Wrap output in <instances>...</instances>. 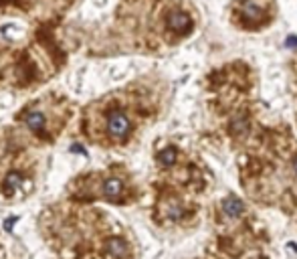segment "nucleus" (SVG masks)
<instances>
[{
  "label": "nucleus",
  "mask_w": 297,
  "mask_h": 259,
  "mask_svg": "<svg viewBox=\"0 0 297 259\" xmlns=\"http://www.w3.org/2000/svg\"><path fill=\"white\" fill-rule=\"evenodd\" d=\"M121 190H123V184L119 178H107L103 184V195L107 199H117L121 195Z\"/></svg>",
  "instance_id": "6"
},
{
  "label": "nucleus",
  "mask_w": 297,
  "mask_h": 259,
  "mask_svg": "<svg viewBox=\"0 0 297 259\" xmlns=\"http://www.w3.org/2000/svg\"><path fill=\"white\" fill-rule=\"evenodd\" d=\"M176 158H178V152H176V148H172V146L164 148V150L158 154V162H160L162 166H172V164L176 162Z\"/></svg>",
  "instance_id": "8"
},
{
  "label": "nucleus",
  "mask_w": 297,
  "mask_h": 259,
  "mask_svg": "<svg viewBox=\"0 0 297 259\" xmlns=\"http://www.w3.org/2000/svg\"><path fill=\"white\" fill-rule=\"evenodd\" d=\"M25 123L33 130V132H41V130L45 127V115L41 111H29L25 115Z\"/></svg>",
  "instance_id": "5"
},
{
  "label": "nucleus",
  "mask_w": 297,
  "mask_h": 259,
  "mask_svg": "<svg viewBox=\"0 0 297 259\" xmlns=\"http://www.w3.org/2000/svg\"><path fill=\"white\" fill-rule=\"evenodd\" d=\"M293 168H295V172H297V158L293 160Z\"/></svg>",
  "instance_id": "11"
},
{
  "label": "nucleus",
  "mask_w": 297,
  "mask_h": 259,
  "mask_svg": "<svg viewBox=\"0 0 297 259\" xmlns=\"http://www.w3.org/2000/svg\"><path fill=\"white\" fill-rule=\"evenodd\" d=\"M23 182V176L19 174V172H11L9 176H7V180H5V190L7 192H11V190H15V188H19V184Z\"/></svg>",
  "instance_id": "9"
},
{
  "label": "nucleus",
  "mask_w": 297,
  "mask_h": 259,
  "mask_svg": "<svg viewBox=\"0 0 297 259\" xmlns=\"http://www.w3.org/2000/svg\"><path fill=\"white\" fill-rule=\"evenodd\" d=\"M222 211H225L227 217L237 219V217H241V215L245 213V203H243L239 197H227V199L222 201Z\"/></svg>",
  "instance_id": "3"
},
{
  "label": "nucleus",
  "mask_w": 297,
  "mask_h": 259,
  "mask_svg": "<svg viewBox=\"0 0 297 259\" xmlns=\"http://www.w3.org/2000/svg\"><path fill=\"white\" fill-rule=\"evenodd\" d=\"M233 127H235V132H245V130H247V121H235L233 123Z\"/></svg>",
  "instance_id": "10"
},
{
  "label": "nucleus",
  "mask_w": 297,
  "mask_h": 259,
  "mask_svg": "<svg viewBox=\"0 0 297 259\" xmlns=\"http://www.w3.org/2000/svg\"><path fill=\"white\" fill-rule=\"evenodd\" d=\"M107 130H109V134L115 138V140H123L127 138L129 134V130H131V121L125 113L121 111H113L109 117H107Z\"/></svg>",
  "instance_id": "1"
},
{
  "label": "nucleus",
  "mask_w": 297,
  "mask_h": 259,
  "mask_svg": "<svg viewBox=\"0 0 297 259\" xmlns=\"http://www.w3.org/2000/svg\"><path fill=\"white\" fill-rule=\"evenodd\" d=\"M125 253H127V245L123 239L113 237L107 241V255H111L113 259H121V257H125Z\"/></svg>",
  "instance_id": "4"
},
{
  "label": "nucleus",
  "mask_w": 297,
  "mask_h": 259,
  "mask_svg": "<svg viewBox=\"0 0 297 259\" xmlns=\"http://www.w3.org/2000/svg\"><path fill=\"white\" fill-rule=\"evenodd\" d=\"M243 15H245L247 19H251V21H259V19L263 17V11H261V7H259L257 3L249 0V3L243 5Z\"/></svg>",
  "instance_id": "7"
},
{
  "label": "nucleus",
  "mask_w": 297,
  "mask_h": 259,
  "mask_svg": "<svg viewBox=\"0 0 297 259\" xmlns=\"http://www.w3.org/2000/svg\"><path fill=\"white\" fill-rule=\"evenodd\" d=\"M192 27V21L186 13L182 11H174L170 17H168V29L174 31V33H186L188 29Z\"/></svg>",
  "instance_id": "2"
}]
</instances>
